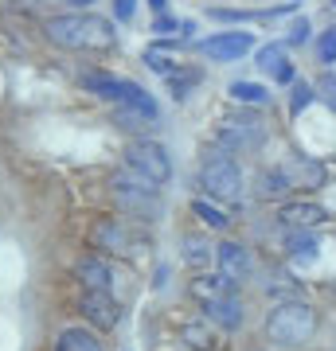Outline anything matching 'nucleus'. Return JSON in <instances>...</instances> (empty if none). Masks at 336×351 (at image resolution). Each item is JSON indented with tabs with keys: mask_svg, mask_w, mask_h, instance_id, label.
Wrapping results in <instances>:
<instances>
[{
	"mask_svg": "<svg viewBox=\"0 0 336 351\" xmlns=\"http://www.w3.org/2000/svg\"><path fill=\"white\" fill-rule=\"evenodd\" d=\"M51 43H59L67 51H110L117 43V27L106 16L94 12H67V16H51L43 24Z\"/></svg>",
	"mask_w": 336,
	"mask_h": 351,
	"instance_id": "obj_1",
	"label": "nucleus"
},
{
	"mask_svg": "<svg viewBox=\"0 0 336 351\" xmlns=\"http://www.w3.org/2000/svg\"><path fill=\"white\" fill-rule=\"evenodd\" d=\"M63 4H75L78 12H82V8H90V4H94V0H63Z\"/></svg>",
	"mask_w": 336,
	"mask_h": 351,
	"instance_id": "obj_33",
	"label": "nucleus"
},
{
	"mask_svg": "<svg viewBox=\"0 0 336 351\" xmlns=\"http://www.w3.org/2000/svg\"><path fill=\"white\" fill-rule=\"evenodd\" d=\"M180 339H184L188 348H196V351H212L215 348V332L208 324H184L180 328Z\"/></svg>",
	"mask_w": 336,
	"mask_h": 351,
	"instance_id": "obj_22",
	"label": "nucleus"
},
{
	"mask_svg": "<svg viewBox=\"0 0 336 351\" xmlns=\"http://www.w3.org/2000/svg\"><path fill=\"white\" fill-rule=\"evenodd\" d=\"M78 308L90 320V328H98V332H113V328L122 324V301L113 293H82Z\"/></svg>",
	"mask_w": 336,
	"mask_h": 351,
	"instance_id": "obj_10",
	"label": "nucleus"
},
{
	"mask_svg": "<svg viewBox=\"0 0 336 351\" xmlns=\"http://www.w3.org/2000/svg\"><path fill=\"white\" fill-rule=\"evenodd\" d=\"M176 27H180V32H188L192 24H176V20H157V24H153V32H157V36H172Z\"/></svg>",
	"mask_w": 336,
	"mask_h": 351,
	"instance_id": "obj_31",
	"label": "nucleus"
},
{
	"mask_svg": "<svg viewBox=\"0 0 336 351\" xmlns=\"http://www.w3.org/2000/svg\"><path fill=\"white\" fill-rule=\"evenodd\" d=\"M149 4H153V8H164V0H149Z\"/></svg>",
	"mask_w": 336,
	"mask_h": 351,
	"instance_id": "obj_34",
	"label": "nucleus"
},
{
	"mask_svg": "<svg viewBox=\"0 0 336 351\" xmlns=\"http://www.w3.org/2000/svg\"><path fill=\"white\" fill-rule=\"evenodd\" d=\"M317 332V308L305 301H282L274 304V313L266 316V336L278 343H305Z\"/></svg>",
	"mask_w": 336,
	"mask_h": 351,
	"instance_id": "obj_4",
	"label": "nucleus"
},
{
	"mask_svg": "<svg viewBox=\"0 0 336 351\" xmlns=\"http://www.w3.org/2000/svg\"><path fill=\"white\" fill-rule=\"evenodd\" d=\"M286 254H289V262H298V265L317 262V239H313L309 230H289Z\"/></svg>",
	"mask_w": 336,
	"mask_h": 351,
	"instance_id": "obj_17",
	"label": "nucleus"
},
{
	"mask_svg": "<svg viewBox=\"0 0 336 351\" xmlns=\"http://www.w3.org/2000/svg\"><path fill=\"white\" fill-rule=\"evenodd\" d=\"M231 281H227L223 274L219 277H196V281H192V293H196L199 301H219V297H231Z\"/></svg>",
	"mask_w": 336,
	"mask_h": 351,
	"instance_id": "obj_20",
	"label": "nucleus"
},
{
	"mask_svg": "<svg viewBox=\"0 0 336 351\" xmlns=\"http://www.w3.org/2000/svg\"><path fill=\"white\" fill-rule=\"evenodd\" d=\"M145 63L153 66V71H157V75H176V71H180V66L172 63V59H168V55H161V51H145Z\"/></svg>",
	"mask_w": 336,
	"mask_h": 351,
	"instance_id": "obj_27",
	"label": "nucleus"
},
{
	"mask_svg": "<svg viewBox=\"0 0 336 351\" xmlns=\"http://www.w3.org/2000/svg\"><path fill=\"white\" fill-rule=\"evenodd\" d=\"M313 98H317V90H313L309 82H293V94H289V110H293V113H301V110H305V106H309Z\"/></svg>",
	"mask_w": 336,
	"mask_h": 351,
	"instance_id": "obj_26",
	"label": "nucleus"
},
{
	"mask_svg": "<svg viewBox=\"0 0 336 351\" xmlns=\"http://www.w3.org/2000/svg\"><path fill=\"white\" fill-rule=\"evenodd\" d=\"M199 188L212 199L235 203L243 199V168L235 164V156L223 149H208L199 156Z\"/></svg>",
	"mask_w": 336,
	"mask_h": 351,
	"instance_id": "obj_3",
	"label": "nucleus"
},
{
	"mask_svg": "<svg viewBox=\"0 0 336 351\" xmlns=\"http://www.w3.org/2000/svg\"><path fill=\"white\" fill-rule=\"evenodd\" d=\"M254 47V36L250 32H219V36H208L199 43V51L212 59V63H235L247 51Z\"/></svg>",
	"mask_w": 336,
	"mask_h": 351,
	"instance_id": "obj_9",
	"label": "nucleus"
},
{
	"mask_svg": "<svg viewBox=\"0 0 336 351\" xmlns=\"http://www.w3.org/2000/svg\"><path fill=\"white\" fill-rule=\"evenodd\" d=\"M317 59H321V63H333L336 59V27H328V32L321 36V43H317Z\"/></svg>",
	"mask_w": 336,
	"mask_h": 351,
	"instance_id": "obj_28",
	"label": "nucleus"
},
{
	"mask_svg": "<svg viewBox=\"0 0 336 351\" xmlns=\"http://www.w3.org/2000/svg\"><path fill=\"white\" fill-rule=\"evenodd\" d=\"M196 82H199V71H176V75H168V90H172V98H188Z\"/></svg>",
	"mask_w": 336,
	"mask_h": 351,
	"instance_id": "obj_25",
	"label": "nucleus"
},
{
	"mask_svg": "<svg viewBox=\"0 0 336 351\" xmlns=\"http://www.w3.org/2000/svg\"><path fill=\"white\" fill-rule=\"evenodd\" d=\"M231 98L247 101V106H266L270 101V90L254 86V82H231Z\"/></svg>",
	"mask_w": 336,
	"mask_h": 351,
	"instance_id": "obj_24",
	"label": "nucleus"
},
{
	"mask_svg": "<svg viewBox=\"0 0 336 351\" xmlns=\"http://www.w3.org/2000/svg\"><path fill=\"white\" fill-rule=\"evenodd\" d=\"M122 168H129L141 180H149L153 188H161V184L172 180V160H168L164 145H157V141H133L122 156Z\"/></svg>",
	"mask_w": 336,
	"mask_h": 351,
	"instance_id": "obj_6",
	"label": "nucleus"
},
{
	"mask_svg": "<svg viewBox=\"0 0 336 351\" xmlns=\"http://www.w3.org/2000/svg\"><path fill=\"white\" fill-rule=\"evenodd\" d=\"M192 215H196L199 223H208L212 230H227V226H231V219H227L215 203H208V199H192Z\"/></svg>",
	"mask_w": 336,
	"mask_h": 351,
	"instance_id": "obj_21",
	"label": "nucleus"
},
{
	"mask_svg": "<svg viewBox=\"0 0 336 351\" xmlns=\"http://www.w3.org/2000/svg\"><path fill=\"white\" fill-rule=\"evenodd\" d=\"M286 188H293V184H289V176L282 172V168H266V172H262V184H258V191L266 195V199H274V195H282Z\"/></svg>",
	"mask_w": 336,
	"mask_h": 351,
	"instance_id": "obj_23",
	"label": "nucleus"
},
{
	"mask_svg": "<svg viewBox=\"0 0 336 351\" xmlns=\"http://www.w3.org/2000/svg\"><path fill=\"white\" fill-rule=\"evenodd\" d=\"M90 246H94V254H117L122 258V254H133V234L125 230V223L106 215L90 226Z\"/></svg>",
	"mask_w": 336,
	"mask_h": 351,
	"instance_id": "obj_8",
	"label": "nucleus"
},
{
	"mask_svg": "<svg viewBox=\"0 0 336 351\" xmlns=\"http://www.w3.org/2000/svg\"><path fill=\"white\" fill-rule=\"evenodd\" d=\"M203 308H208V316H212L219 328H227V332H235V328L243 324V304H238L235 293H231V297H219V301H208Z\"/></svg>",
	"mask_w": 336,
	"mask_h": 351,
	"instance_id": "obj_16",
	"label": "nucleus"
},
{
	"mask_svg": "<svg viewBox=\"0 0 336 351\" xmlns=\"http://www.w3.org/2000/svg\"><path fill=\"white\" fill-rule=\"evenodd\" d=\"M309 39V20H293V27H289V43H305Z\"/></svg>",
	"mask_w": 336,
	"mask_h": 351,
	"instance_id": "obj_30",
	"label": "nucleus"
},
{
	"mask_svg": "<svg viewBox=\"0 0 336 351\" xmlns=\"http://www.w3.org/2000/svg\"><path fill=\"white\" fill-rule=\"evenodd\" d=\"M215 262H219V269H223V277L231 281V285H243V281L254 274L250 250L238 246V242H219V246H215Z\"/></svg>",
	"mask_w": 336,
	"mask_h": 351,
	"instance_id": "obj_11",
	"label": "nucleus"
},
{
	"mask_svg": "<svg viewBox=\"0 0 336 351\" xmlns=\"http://www.w3.org/2000/svg\"><path fill=\"white\" fill-rule=\"evenodd\" d=\"M78 82H82V90H90L94 98H106V101H113L117 110L141 113V117L157 121V101H153V94L149 90H141L137 82L117 78V75H110V71H82Z\"/></svg>",
	"mask_w": 336,
	"mask_h": 351,
	"instance_id": "obj_2",
	"label": "nucleus"
},
{
	"mask_svg": "<svg viewBox=\"0 0 336 351\" xmlns=\"http://www.w3.org/2000/svg\"><path fill=\"white\" fill-rule=\"evenodd\" d=\"M266 141L258 113H238V117H223L215 125V149L223 152H254Z\"/></svg>",
	"mask_w": 336,
	"mask_h": 351,
	"instance_id": "obj_7",
	"label": "nucleus"
},
{
	"mask_svg": "<svg viewBox=\"0 0 336 351\" xmlns=\"http://www.w3.org/2000/svg\"><path fill=\"white\" fill-rule=\"evenodd\" d=\"M75 277L82 281V293H110L113 285V269L102 254H82L75 262Z\"/></svg>",
	"mask_w": 336,
	"mask_h": 351,
	"instance_id": "obj_12",
	"label": "nucleus"
},
{
	"mask_svg": "<svg viewBox=\"0 0 336 351\" xmlns=\"http://www.w3.org/2000/svg\"><path fill=\"white\" fill-rule=\"evenodd\" d=\"M278 223L289 226V230H309V226L324 223V207L321 203H286L278 211Z\"/></svg>",
	"mask_w": 336,
	"mask_h": 351,
	"instance_id": "obj_14",
	"label": "nucleus"
},
{
	"mask_svg": "<svg viewBox=\"0 0 336 351\" xmlns=\"http://www.w3.org/2000/svg\"><path fill=\"white\" fill-rule=\"evenodd\" d=\"M55 351H106V348H102V339L94 336V328L71 324V328H63V332H59Z\"/></svg>",
	"mask_w": 336,
	"mask_h": 351,
	"instance_id": "obj_15",
	"label": "nucleus"
},
{
	"mask_svg": "<svg viewBox=\"0 0 336 351\" xmlns=\"http://www.w3.org/2000/svg\"><path fill=\"white\" fill-rule=\"evenodd\" d=\"M282 172L289 176V184H305V188H321L324 184V168L313 164V160H293V164H286Z\"/></svg>",
	"mask_w": 336,
	"mask_h": 351,
	"instance_id": "obj_18",
	"label": "nucleus"
},
{
	"mask_svg": "<svg viewBox=\"0 0 336 351\" xmlns=\"http://www.w3.org/2000/svg\"><path fill=\"white\" fill-rule=\"evenodd\" d=\"M317 94L328 101V110H336V75H333V71H328V75H321V82H317Z\"/></svg>",
	"mask_w": 336,
	"mask_h": 351,
	"instance_id": "obj_29",
	"label": "nucleus"
},
{
	"mask_svg": "<svg viewBox=\"0 0 336 351\" xmlns=\"http://www.w3.org/2000/svg\"><path fill=\"white\" fill-rule=\"evenodd\" d=\"M258 71L270 82H293V63H289V55L282 43H270V47L258 51Z\"/></svg>",
	"mask_w": 336,
	"mask_h": 351,
	"instance_id": "obj_13",
	"label": "nucleus"
},
{
	"mask_svg": "<svg viewBox=\"0 0 336 351\" xmlns=\"http://www.w3.org/2000/svg\"><path fill=\"white\" fill-rule=\"evenodd\" d=\"M113 203L125 215H137V219H161V188H153L149 180L133 176L129 168L113 172Z\"/></svg>",
	"mask_w": 336,
	"mask_h": 351,
	"instance_id": "obj_5",
	"label": "nucleus"
},
{
	"mask_svg": "<svg viewBox=\"0 0 336 351\" xmlns=\"http://www.w3.org/2000/svg\"><path fill=\"white\" fill-rule=\"evenodd\" d=\"M184 262L192 265V269H208V265L215 262V246H212L208 239L188 234V239H184Z\"/></svg>",
	"mask_w": 336,
	"mask_h": 351,
	"instance_id": "obj_19",
	"label": "nucleus"
},
{
	"mask_svg": "<svg viewBox=\"0 0 336 351\" xmlns=\"http://www.w3.org/2000/svg\"><path fill=\"white\" fill-rule=\"evenodd\" d=\"M215 20H254V12H227V8H212Z\"/></svg>",
	"mask_w": 336,
	"mask_h": 351,
	"instance_id": "obj_32",
	"label": "nucleus"
}]
</instances>
